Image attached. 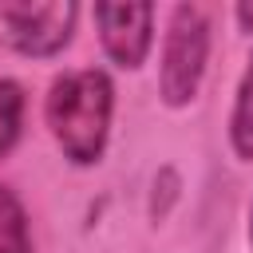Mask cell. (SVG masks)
<instances>
[{
  "label": "cell",
  "instance_id": "1",
  "mask_svg": "<svg viewBox=\"0 0 253 253\" xmlns=\"http://www.w3.org/2000/svg\"><path fill=\"white\" fill-rule=\"evenodd\" d=\"M111 115H115V83L99 67L63 71L51 79L43 99V123L75 166H95L111 138Z\"/></svg>",
  "mask_w": 253,
  "mask_h": 253
},
{
  "label": "cell",
  "instance_id": "2",
  "mask_svg": "<svg viewBox=\"0 0 253 253\" xmlns=\"http://www.w3.org/2000/svg\"><path fill=\"white\" fill-rule=\"evenodd\" d=\"M210 40H213V24L202 4H178L170 12L162 36V59H158V95L166 107L178 111L198 99L210 63Z\"/></svg>",
  "mask_w": 253,
  "mask_h": 253
},
{
  "label": "cell",
  "instance_id": "3",
  "mask_svg": "<svg viewBox=\"0 0 253 253\" xmlns=\"http://www.w3.org/2000/svg\"><path fill=\"white\" fill-rule=\"evenodd\" d=\"M79 4L71 0H20V4H0V28L4 40L32 59L59 55L71 36H75Z\"/></svg>",
  "mask_w": 253,
  "mask_h": 253
},
{
  "label": "cell",
  "instance_id": "4",
  "mask_svg": "<svg viewBox=\"0 0 253 253\" xmlns=\"http://www.w3.org/2000/svg\"><path fill=\"white\" fill-rule=\"evenodd\" d=\"M95 24L103 51L123 67L134 71L150 55L154 43V8L150 4H95Z\"/></svg>",
  "mask_w": 253,
  "mask_h": 253
},
{
  "label": "cell",
  "instance_id": "5",
  "mask_svg": "<svg viewBox=\"0 0 253 253\" xmlns=\"http://www.w3.org/2000/svg\"><path fill=\"white\" fill-rule=\"evenodd\" d=\"M229 146L241 162H253V51L237 79V95H233V111H229Z\"/></svg>",
  "mask_w": 253,
  "mask_h": 253
},
{
  "label": "cell",
  "instance_id": "6",
  "mask_svg": "<svg viewBox=\"0 0 253 253\" xmlns=\"http://www.w3.org/2000/svg\"><path fill=\"white\" fill-rule=\"evenodd\" d=\"M0 253H36L32 229H28V210L16 198V190L4 182H0Z\"/></svg>",
  "mask_w": 253,
  "mask_h": 253
},
{
  "label": "cell",
  "instance_id": "7",
  "mask_svg": "<svg viewBox=\"0 0 253 253\" xmlns=\"http://www.w3.org/2000/svg\"><path fill=\"white\" fill-rule=\"evenodd\" d=\"M24 126V91L12 79H0V158L20 142Z\"/></svg>",
  "mask_w": 253,
  "mask_h": 253
},
{
  "label": "cell",
  "instance_id": "8",
  "mask_svg": "<svg viewBox=\"0 0 253 253\" xmlns=\"http://www.w3.org/2000/svg\"><path fill=\"white\" fill-rule=\"evenodd\" d=\"M178 170L174 166H162L158 170V178H154V194H150V221L158 225L166 213H170V206L178 202Z\"/></svg>",
  "mask_w": 253,
  "mask_h": 253
},
{
  "label": "cell",
  "instance_id": "9",
  "mask_svg": "<svg viewBox=\"0 0 253 253\" xmlns=\"http://www.w3.org/2000/svg\"><path fill=\"white\" fill-rule=\"evenodd\" d=\"M237 24H241L245 32H253V4H241V8H237Z\"/></svg>",
  "mask_w": 253,
  "mask_h": 253
},
{
  "label": "cell",
  "instance_id": "10",
  "mask_svg": "<svg viewBox=\"0 0 253 253\" xmlns=\"http://www.w3.org/2000/svg\"><path fill=\"white\" fill-rule=\"evenodd\" d=\"M249 249H253V206H249Z\"/></svg>",
  "mask_w": 253,
  "mask_h": 253
}]
</instances>
